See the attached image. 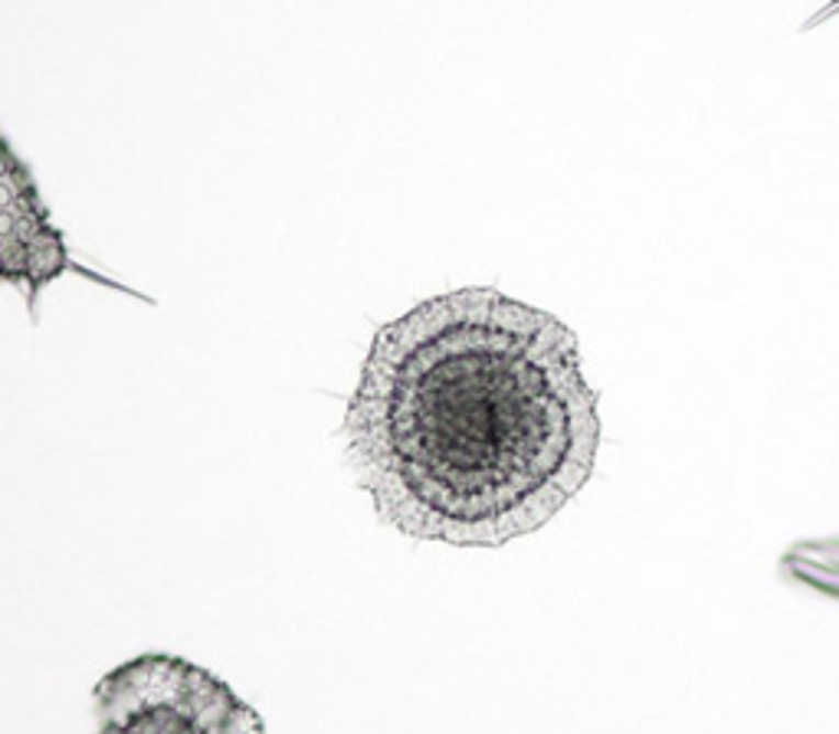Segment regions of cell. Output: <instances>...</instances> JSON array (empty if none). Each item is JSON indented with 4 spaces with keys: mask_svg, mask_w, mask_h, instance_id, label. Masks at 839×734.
Returning a JSON list of instances; mask_svg holds the SVG:
<instances>
[{
    "mask_svg": "<svg viewBox=\"0 0 839 734\" xmlns=\"http://www.w3.org/2000/svg\"><path fill=\"white\" fill-rule=\"evenodd\" d=\"M96 734H266L259 712L220 676L171 653H142L92 692Z\"/></svg>",
    "mask_w": 839,
    "mask_h": 734,
    "instance_id": "7a4b0ae2",
    "label": "cell"
},
{
    "mask_svg": "<svg viewBox=\"0 0 839 734\" xmlns=\"http://www.w3.org/2000/svg\"><path fill=\"white\" fill-rule=\"evenodd\" d=\"M342 433L384 524L502 547L588 486L601 414L564 321L495 289H456L374 331Z\"/></svg>",
    "mask_w": 839,
    "mask_h": 734,
    "instance_id": "6da1fadb",
    "label": "cell"
}]
</instances>
